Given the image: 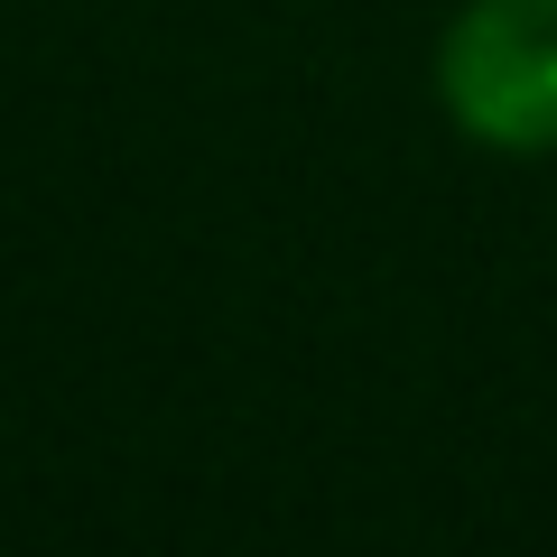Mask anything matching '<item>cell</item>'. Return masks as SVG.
<instances>
[{
    "label": "cell",
    "mask_w": 557,
    "mask_h": 557,
    "mask_svg": "<svg viewBox=\"0 0 557 557\" xmlns=\"http://www.w3.org/2000/svg\"><path fill=\"white\" fill-rule=\"evenodd\" d=\"M437 102L493 159H557V0H465L437 38Z\"/></svg>",
    "instance_id": "6da1fadb"
}]
</instances>
